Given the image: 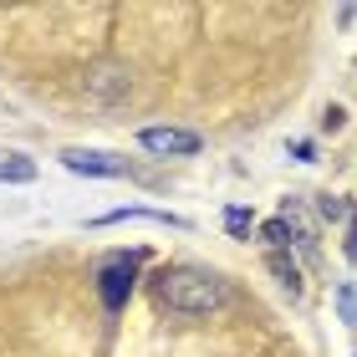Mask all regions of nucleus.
<instances>
[{
	"mask_svg": "<svg viewBox=\"0 0 357 357\" xmlns=\"http://www.w3.org/2000/svg\"><path fill=\"white\" fill-rule=\"evenodd\" d=\"M138 281V255H107L102 271H97V296H102L107 312H118L128 301V291Z\"/></svg>",
	"mask_w": 357,
	"mask_h": 357,
	"instance_id": "nucleus-2",
	"label": "nucleus"
},
{
	"mask_svg": "<svg viewBox=\"0 0 357 357\" xmlns=\"http://www.w3.org/2000/svg\"><path fill=\"white\" fill-rule=\"evenodd\" d=\"M347 255H357V220H352V240H347Z\"/></svg>",
	"mask_w": 357,
	"mask_h": 357,
	"instance_id": "nucleus-13",
	"label": "nucleus"
},
{
	"mask_svg": "<svg viewBox=\"0 0 357 357\" xmlns=\"http://www.w3.org/2000/svg\"><path fill=\"white\" fill-rule=\"evenodd\" d=\"M31 178H36V164H31L26 153L0 149V184H31Z\"/></svg>",
	"mask_w": 357,
	"mask_h": 357,
	"instance_id": "nucleus-7",
	"label": "nucleus"
},
{
	"mask_svg": "<svg viewBox=\"0 0 357 357\" xmlns=\"http://www.w3.org/2000/svg\"><path fill=\"white\" fill-rule=\"evenodd\" d=\"M261 240H266L271 250H291V225H286L281 215H275V220H266V225H261Z\"/></svg>",
	"mask_w": 357,
	"mask_h": 357,
	"instance_id": "nucleus-9",
	"label": "nucleus"
},
{
	"mask_svg": "<svg viewBox=\"0 0 357 357\" xmlns=\"http://www.w3.org/2000/svg\"><path fill=\"white\" fill-rule=\"evenodd\" d=\"M225 225H230V235H245L250 230V209H225Z\"/></svg>",
	"mask_w": 357,
	"mask_h": 357,
	"instance_id": "nucleus-12",
	"label": "nucleus"
},
{
	"mask_svg": "<svg viewBox=\"0 0 357 357\" xmlns=\"http://www.w3.org/2000/svg\"><path fill=\"white\" fill-rule=\"evenodd\" d=\"M153 296L174 317H209V312H220V306L230 301V286L204 266H169V271H158Z\"/></svg>",
	"mask_w": 357,
	"mask_h": 357,
	"instance_id": "nucleus-1",
	"label": "nucleus"
},
{
	"mask_svg": "<svg viewBox=\"0 0 357 357\" xmlns=\"http://www.w3.org/2000/svg\"><path fill=\"white\" fill-rule=\"evenodd\" d=\"M138 143H143L149 153H158V158H189V153L204 149V138L189 133V128H143Z\"/></svg>",
	"mask_w": 357,
	"mask_h": 357,
	"instance_id": "nucleus-4",
	"label": "nucleus"
},
{
	"mask_svg": "<svg viewBox=\"0 0 357 357\" xmlns=\"http://www.w3.org/2000/svg\"><path fill=\"white\" fill-rule=\"evenodd\" d=\"M317 215H321V220H347L352 209H347L342 199H337V194H327V199H317Z\"/></svg>",
	"mask_w": 357,
	"mask_h": 357,
	"instance_id": "nucleus-10",
	"label": "nucleus"
},
{
	"mask_svg": "<svg viewBox=\"0 0 357 357\" xmlns=\"http://www.w3.org/2000/svg\"><path fill=\"white\" fill-rule=\"evenodd\" d=\"M128 92H133V72H128L123 61H97V67L87 72V97H92L97 107L123 102Z\"/></svg>",
	"mask_w": 357,
	"mask_h": 357,
	"instance_id": "nucleus-3",
	"label": "nucleus"
},
{
	"mask_svg": "<svg viewBox=\"0 0 357 357\" xmlns=\"http://www.w3.org/2000/svg\"><path fill=\"white\" fill-rule=\"evenodd\" d=\"M281 220L291 225V245H301V255H317V225H312V215H306V204L301 199H286L281 204Z\"/></svg>",
	"mask_w": 357,
	"mask_h": 357,
	"instance_id": "nucleus-6",
	"label": "nucleus"
},
{
	"mask_svg": "<svg viewBox=\"0 0 357 357\" xmlns=\"http://www.w3.org/2000/svg\"><path fill=\"white\" fill-rule=\"evenodd\" d=\"M266 266H271V275H275V281H281V286L291 291V296L301 291V271H296V261H291L286 250H271V255H266Z\"/></svg>",
	"mask_w": 357,
	"mask_h": 357,
	"instance_id": "nucleus-8",
	"label": "nucleus"
},
{
	"mask_svg": "<svg viewBox=\"0 0 357 357\" xmlns=\"http://www.w3.org/2000/svg\"><path fill=\"white\" fill-rule=\"evenodd\" d=\"M61 164L72 174H87V178H123L128 174V158L102 153V149H61Z\"/></svg>",
	"mask_w": 357,
	"mask_h": 357,
	"instance_id": "nucleus-5",
	"label": "nucleus"
},
{
	"mask_svg": "<svg viewBox=\"0 0 357 357\" xmlns=\"http://www.w3.org/2000/svg\"><path fill=\"white\" fill-rule=\"evenodd\" d=\"M337 312H342V321H357V286L337 291Z\"/></svg>",
	"mask_w": 357,
	"mask_h": 357,
	"instance_id": "nucleus-11",
	"label": "nucleus"
}]
</instances>
